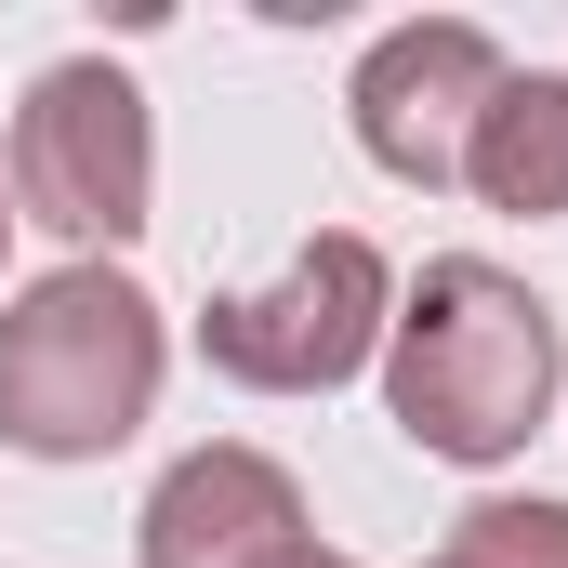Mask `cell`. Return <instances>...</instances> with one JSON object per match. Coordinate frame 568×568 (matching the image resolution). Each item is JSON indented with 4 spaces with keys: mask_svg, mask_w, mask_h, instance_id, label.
<instances>
[{
    "mask_svg": "<svg viewBox=\"0 0 568 568\" xmlns=\"http://www.w3.org/2000/svg\"><path fill=\"white\" fill-rule=\"evenodd\" d=\"M463 185L516 225L568 212V80L556 67H503V93L476 106V145H463Z\"/></svg>",
    "mask_w": 568,
    "mask_h": 568,
    "instance_id": "cell-7",
    "label": "cell"
},
{
    "mask_svg": "<svg viewBox=\"0 0 568 568\" xmlns=\"http://www.w3.org/2000/svg\"><path fill=\"white\" fill-rule=\"evenodd\" d=\"M172 331L120 265H53L0 304V449L27 463H106L159 410Z\"/></svg>",
    "mask_w": 568,
    "mask_h": 568,
    "instance_id": "cell-2",
    "label": "cell"
},
{
    "mask_svg": "<svg viewBox=\"0 0 568 568\" xmlns=\"http://www.w3.org/2000/svg\"><path fill=\"white\" fill-rule=\"evenodd\" d=\"M568 331L529 278H503L489 252H436L384 317V410L436 463H516L556 424Z\"/></svg>",
    "mask_w": 568,
    "mask_h": 568,
    "instance_id": "cell-1",
    "label": "cell"
},
{
    "mask_svg": "<svg viewBox=\"0 0 568 568\" xmlns=\"http://www.w3.org/2000/svg\"><path fill=\"white\" fill-rule=\"evenodd\" d=\"M265 568H357V556H331V542L304 529V542H291V556H265Z\"/></svg>",
    "mask_w": 568,
    "mask_h": 568,
    "instance_id": "cell-9",
    "label": "cell"
},
{
    "mask_svg": "<svg viewBox=\"0 0 568 568\" xmlns=\"http://www.w3.org/2000/svg\"><path fill=\"white\" fill-rule=\"evenodd\" d=\"M133 542H145V568H265V556L304 542V489H291L278 449L212 436V449H185V463L145 489Z\"/></svg>",
    "mask_w": 568,
    "mask_h": 568,
    "instance_id": "cell-6",
    "label": "cell"
},
{
    "mask_svg": "<svg viewBox=\"0 0 568 568\" xmlns=\"http://www.w3.org/2000/svg\"><path fill=\"white\" fill-rule=\"evenodd\" d=\"M0 185H13V225L80 239V265H106L120 239H145V199H159V120H145L133 67H106V53L40 67L27 106H13Z\"/></svg>",
    "mask_w": 568,
    "mask_h": 568,
    "instance_id": "cell-3",
    "label": "cell"
},
{
    "mask_svg": "<svg viewBox=\"0 0 568 568\" xmlns=\"http://www.w3.org/2000/svg\"><path fill=\"white\" fill-rule=\"evenodd\" d=\"M0 252H13V185H0Z\"/></svg>",
    "mask_w": 568,
    "mask_h": 568,
    "instance_id": "cell-10",
    "label": "cell"
},
{
    "mask_svg": "<svg viewBox=\"0 0 568 568\" xmlns=\"http://www.w3.org/2000/svg\"><path fill=\"white\" fill-rule=\"evenodd\" d=\"M503 40L463 27V13H410L357 53L344 80V120H357V159L397 172V185H463V145H476V106L503 93Z\"/></svg>",
    "mask_w": 568,
    "mask_h": 568,
    "instance_id": "cell-5",
    "label": "cell"
},
{
    "mask_svg": "<svg viewBox=\"0 0 568 568\" xmlns=\"http://www.w3.org/2000/svg\"><path fill=\"white\" fill-rule=\"evenodd\" d=\"M384 317H397V265H384L357 225H331V239H304L265 291H212L199 357H212L239 397H331V384L371 371Z\"/></svg>",
    "mask_w": 568,
    "mask_h": 568,
    "instance_id": "cell-4",
    "label": "cell"
},
{
    "mask_svg": "<svg viewBox=\"0 0 568 568\" xmlns=\"http://www.w3.org/2000/svg\"><path fill=\"white\" fill-rule=\"evenodd\" d=\"M449 542L476 568H568V503H463Z\"/></svg>",
    "mask_w": 568,
    "mask_h": 568,
    "instance_id": "cell-8",
    "label": "cell"
},
{
    "mask_svg": "<svg viewBox=\"0 0 568 568\" xmlns=\"http://www.w3.org/2000/svg\"><path fill=\"white\" fill-rule=\"evenodd\" d=\"M436 568H476V556H463V542H449V556H436Z\"/></svg>",
    "mask_w": 568,
    "mask_h": 568,
    "instance_id": "cell-11",
    "label": "cell"
}]
</instances>
